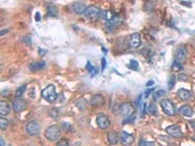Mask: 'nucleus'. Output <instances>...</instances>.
Returning a JSON list of instances; mask_svg holds the SVG:
<instances>
[{
  "instance_id": "obj_19",
  "label": "nucleus",
  "mask_w": 195,
  "mask_h": 146,
  "mask_svg": "<svg viewBox=\"0 0 195 146\" xmlns=\"http://www.w3.org/2000/svg\"><path fill=\"white\" fill-rule=\"evenodd\" d=\"M58 15V9L57 7L55 6L54 4H49L47 5V16L48 17H55Z\"/></svg>"
},
{
  "instance_id": "obj_46",
  "label": "nucleus",
  "mask_w": 195,
  "mask_h": 146,
  "mask_svg": "<svg viewBox=\"0 0 195 146\" xmlns=\"http://www.w3.org/2000/svg\"><path fill=\"white\" fill-rule=\"evenodd\" d=\"M139 100H142V96H139V97H138V100H137V101H136V104H137V105H139Z\"/></svg>"
},
{
  "instance_id": "obj_37",
  "label": "nucleus",
  "mask_w": 195,
  "mask_h": 146,
  "mask_svg": "<svg viewBox=\"0 0 195 146\" xmlns=\"http://www.w3.org/2000/svg\"><path fill=\"white\" fill-rule=\"evenodd\" d=\"M24 42L25 44H27V45H30V44L32 43L30 37H24Z\"/></svg>"
},
{
  "instance_id": "obj_44",
  "label": "nucleus",
  "mask_w": 195,
  "mask_h": 146,
  "mask_svg": "<svg viewBox=\"0 0 195 146\" xmlns=\"http://www.w3.org/2000/svg\"><path fill=\"white\" fill-rule=\"evenodd\" d=\"M40 19H41V18H40V14H39V13H36L35 21H40Z\"/></svg>"
},
{
  "instance_id": "obj_10",
  "label": "nucleus",
  "mask_w": 195,
  "mask_h": 146,
  "mask_svg": "<svg viewBox=\"0 0 195 146\" xmlns=\"http://www.w3.org/2000/svg\"><path fill=\"white\" fill-rule=\"evenodd\" d=\"M27 107V102L24 100H18L13 102V110L17 113L25 110Z\"/></svg>"
},
{
  "instance_id": "obj_45",
  "label": "nucleus",
  "mask_w": 195,
  "mask_h": 146,
  "mask_svg": "<svg viewBox=\"0 0 195 146\" xmlns=\"http://www.w3.org/2000/svg\"><path fill=\"white\" fill-rule=\"evenodd\" d=\"M38 52L40 53V55H41V56H44V54L46 53V51H44V50H42V49H39Z\"/></svg>"
},
{
  "instance_id": "obj_11",
  "label": "nucleus",
  "mask_w": 195,
  "mask_h": 146,
  "mask_svg": "<svg viewBox=\"0 0 195 146\" xmlns=\"http://www.w3.org/2000/svg\"><path fill=\"white\" fill-rule=\"evenodd\" d=\"M141 43H142V36L138 32L136 33L132 34L131 35V38H130V47L133 49H137L141 46Z\"/></svg>"
},
{
  "instance_id": "obj_25",
  "label": "nucleus",
  "mask_w": 195,
  "mask_h": 146,
  "mask_svg": "<svg viewBox=\"0 0 195 146\" xmlns=\"http://www.w3.org/2000/svg\"><path fill=\"white\" fill-rule=\"evenodd\" d=\"M165 94H166V92H165V91L159 90V91H156V92H154L153 94H152V97H153V100H158L160 97H164Z\"/></svg>"
},
{
  "instance_id": "obj_3",
  "label": "nucleus",
  "mask_w": 195,
  "mask_h": 146,
  "mask_svg": "<svg viewBox=\"0 0 195 146\" xmlns=\"http://www.w3.org/2000/svg\"><path fill=\"white\" fill-rule=\"evenodd\" d=\"M162 110L169 116H174L176 114V108L175 106V104L170 100H163L160 102Z\"/></svg>"
},
{
  "instance_id": "obj_7",
  "label": "nucleus",
  "mask_w": 195,
  "mask_h": 146,
  "mask_svg": "<svg viewBox=\"0 0 195 146\" xmlns=\"http://www.w3.org/2000/svg\"><path fill=\"white\" fill-rule=\"evenodd\" d=\"M40 125L38 122L36 121H31L27 123V131L29 134H31V136H37V134L40 133Z\"/></svg>"
},
{
  "instance_id": "obj_15",
  "label": "nucleus",
  "mask_w": 195,
  "mask_h": 146,
  "mask_svg": "<svg viewBox=\"0 0 195 146\" xmlns=\"http://www.w3.org/2000/svg\"><path fill=\"white\" fill-rule=\"evenodd\" d=\"M178 96L183 101H187L189 100L191 97H192V94H191L190 91L188 90H185V89H179L178 91Z\"/></svg>"
},
{
  "instance_id": "obj_1",
  "label": "nucleus",
  "mask_w": 195,
  "mask_h": 146,
  "mask_svg": "<svg viewBox=\"0 0 195 146\" xmlns=\"http://www.w3.org/2000/svg\"><path fill=\"white\" fill-rule=\"evenodd\" d=\"M45 136L48 140L56 141L61 136V129L57 125H52L49 128H47L45 131Z\"/></svg>"
},
{
  "instance_id": "obj_34",
  "label": "nucleus",
  "mask_w": 195,
  "mask_h": 146,
  "mask_svg": "<svg viewBox=\"0 0 195 146\" xmlns=\"http://www.w3.org/2000/svg\"><path fill=\"white\" fill-rule=\"evenodd\" d=\"M86 70H88L89 72H93V70H95L94 65H92L90 61H88L87 64H86Z\"/></svg>"
},
{
  "instance_id": "obj_31",
  "label": "nucleus",
  "mask_w": 195,
  "mask_h": 146,
  "mask_svg": "<svg viewBox=\"0 0 195 146\" xmlns=\"http://www.w3.org/2000/svg\"><path fill=\"white\" fill-rule=\"evenodd\" d=\"M175 83H176V78L174 75H172L170 80H169V89H173L175 86Z\"/></svg>"
},
{
  "instance_id": "obj_9",
  "label": "nucleus",
  "mask_w": 195,
  "mask_h": 146,
  "mask_svg": "<svg viewBox=\"0 0 195 146\" xmlns=\"http://www.w3.org/2000/svg\"><path fill=\"white\" fill-rule=\"evenodd\" d=\"M119 138H120L121 142L125 145H130L135 141V136L133 134L128 133L126 131H121L119 134Z\"/></svg>"
},
{
  "instance_id": "obj_18",
  "label": "nucleus",
  "mask_w": 195,
  "mask_h": 146,
  "mask_svg": "<svg viewBox=\"0 0 195 146\" xmlns=\"http://www.w3.org/2000/svg\"><path fill=\"white\" fill-rule=\"evenodd\" d=\"M45 65V61H36V63H31L29 64V69L31 71H37L40 69H43Z\"/></svg>"
},
{
  "instance_id": "obj_24",
  "label": "nucleus",
  "mask_w": 195,
  "mask_h": 146,
  "mask_svg": "<svg viewBox=\"0 0 195 146\" xmlns=\"http://www.w3.org/2000/svg\"><path fill=\"white\" fill-rule=\"evenodd\" d=\"M25 89H27V85H22V86H20V87L16 90V93H15V97H21L24 94Z\"/></svg>"
},
{
  "instance_id": "obj_35",
  "label": "nucleus",
  "mask_w": 195,
  "mask_h": 146,
  "mask_svg": "<svg viewBox=\"0 0 195 146\" xmlns=\"http://www.w3.org/2000/svg\"><path fill=\"white\" fill-rule=\"evenodd\" d=\"M139 144V145H153L154 143L153 142H148V141H145V140H141Z\"/></svg>"
},
{
  "instance_id": "obj_39",
  "label": "nucleus",
  "mask_w": 195,
  "mask_h": 146,
  "mask_svg": "<svg viewBox=\"0 0 195 146\" xmlns=\"http://www.w3.org/2000/svg\"><path fill=\"white\" fill-rule=\"evenodd\" d=\"M9 93H10V91H9V90L2 91V92H1V96H3V97H7V96H9Z\"/></svg>"
},
{
  "instance_id": "obj_43",
  "label": "nucleus",
  "mask_w": 195,
  "mask_h": 146,
  "mask_svg": "<svg viewBox=\"0 0 195 146\" xmlns=\"http://www.w3.org/2000/svg\"><path fill=\"white\" fill-rule=\"evenodd\" d=\"M153 85H154V81H148L146 83V87H151Z\"/></svg>"
},
{
  "instance_id": "obj_16",
  "label": "nucleus",
  "mask_w": 195,
  "mask_h": 146,
  "mask_svg": "<svg viewBox=\"0 0 195 146\" xmlns=\"http://www.w3.org/2000/svg\"><path fill=\"white\" fill-rule=\"evenodd\" d=\"M179 113L185 117H192L193 116V109L191 108L189 105H182V106L179 108Z\"/></svg>"
},
{
  "instance_id": "obj_4",
  "label": "nucleus",
  "mask_w": 195,
  "mask_h": 146,
  "mask_svg": "<svg viewBox=\"0 0 195 146\" xmlns=\"http://www.w3.org/2000/svg\"><path fill=\"white\" fill-rule=\"evenodd\" d=\"M119 111L121 113V115L126 119V118H130V117H132V115H133L134 112H135V108L132 103H130V102H126V103H123V104L120 105Z\"/></svg>"
},
{
  "instance_id": "obj_32",
  "label": "nucleus",
  "mask_w": 195,
  "mask_h": 146,
  "mask_svg": "<svg viewBox=\"0 0 195 146\" xmlns=\"http://www.w3.org/2000/svg\"><path fill=\"white\" fill-rule=\"evenodd\" d=\"M57 144L59 146H67L68 145V141H67V139H65V138H62V139L58 141Z\"/></svg>"
},
{
  "instance_id": "obj_33",
  "label": "nucleus",
  "mask_w": 195,
  "mask_h": 146,
  "mask_svg": "<svg viewBox=\"0 0 195 146\" xmlns=\"http://www.w3.org/2000/svg\"><path fill=\"white\" fill-rule=\"evenodd\" d=\"M172 67H173V69H174L175 71H178V70H179V69L182 68V65H181V63L174 61V63H173V66Z\"/></svg>"
},
{
  "instance_id": "obj_14",
  "label": "nucleus",
  "mask_w": 195,
  "mask_h": 146,
  "mask_svg": "<svg viewBox=\"0 0 195 146\" xmlns=\"http://www.w3.org/2000/svg\"><path fill=\"white\" fill-rule=\"evenodd\" d=\"M105 102V98L102 94H95L91 97V100H90V103L92 106H101L102 104H104Z\"/></svg>"
},
{
  "instance_id": "obj_42",
  "label": "nucleus",
  "mask_w": 195,
  "mask_h": 146,
  "mask_svg": "<svg viewBox=\"0 0 195 146\" xmlns=\"http://www.w3.org/2000/svg\"><path fill=\"white\" fill-rule=\"evenodd\" d=\"M8 32H9V29H3V30L1 31V33H0V35L3 36L5 33H8Z\"/></svg>"
},
{
  "instance_id": "obj_47",
  "label": "nucleus",
  "mask_w": 195,
  "mask_h": 146,
  "mask_svg": "<svg viewBox=\"0 0 195 146\" xmlns=\"http://www.w3.org/2000/svg\"><path fill=\"white\" fill-rule=\"evenodd\" d=\"M191 124H192V127L194 128V130H195V121H193V122H191Z\"/></svg>"
},
{
  "instance_id": "obj_21",
  "label": "nucleus",
  "mask_w": 195,
  "mask_h": 146,
  "mask_svg": "<svg viewBox=\"0 0 195 146\" xmlns=\"http://www.w3.org/2000/svg\"><path fill=\"white\" fill-rule=\"evenodd\" d=\"M101 17L102 19H105L106 21H111L113 18V14L110 11H102L101 12Z\"/></svg>"
},
{
  "instance_id": "obj_27",
  "label": "nucleus",
  "mask_w": 195,
  "mask_h": 146,
  "mask_svg": "<svg viewBox=\"0 0 195 146\" xmlns=\"http://www.w3.org/2000/svg\"><path fill=\"white\" fill-rule=\"evenodd\" d=\"M49 115L52 117L53 119H58L59 117H60V112H59L58 108H53V109H51V110H50Z\"/></svg>"
},
{
  "instance_id": "obj_5",
  "label": "nucleus",
  "mask_w": 195,
  "mask_h": 146,
  "mask_svg": "<svg viewBox=\"0 0 195 146\" xmlns=\"http://www.w3.org/2000/svg\"><path fill=\"white\" fill-rule=\"evenodd\" d=\"M187 56V50L185 46H181L179 47L178 49L176 51V54H175V61L176 63H183V61L185 60Z\"/></svg>"
},
{
  "instance_id": "obj_40",
  "label": "nucleus",
  "mask_w": 195,
  "mask_h": 146,
  "mask_svg": "<svg viewBox=\"0 0 195 146\" xmlns=\"http://www.w3.org/2000/svg\"><path fill=\"white\" fill-rule=\"evenodd\" d=\"M146 109H148V108H146V103H143V107H142V116L145 115Z\"/></svg>"
},
{
  "instance_id": "obj_26",
  "label": "nucleus",
  "mask_w": 195,
  "mask_h": 146,
  "mask_svg": "<svg viewBox=\"0 0 195 146\" xmlns=\"http://www.w3.org/2000/svg\"><path fill=\"white\" fill-rule=\"evenodd\" d=\"M148 112L149 113L150 115H152V116L157 115V107H156V105L154 104V103L149 104V106L148 108Z\"/></svg>"
},
{
  "instance_id": "obj_17",
  "label": "nucleus",
  "mask_w": 195,
  "mask_h": 146,
  "mask_svg": "<svg viewBox=\"0 0 195 146\" xmlns=\"http://www.w3.org/2000/svg\"><path fill=\"white\" fill-rule=\"evenodd\" d=\"M11 105L9 103H7L6 101H1L0 102V114L2 116L8 115L11 111Z\"/></svg>"
},
{
  "instance_id": "obj_6",
  "label": "nucleus",
  "mask_w": 195,
  "mask_h": 146,
  "mask_svg": "<svg viewBox=\"0 0 195 146\" xmlns=\"http://www.w3.org/2000/svg\"><path fill=\"white\" fill-rule=\"evenodd\" d=\"M166 133H168L169 136H171L175 138H181L182 137V130L178 125H172L166 128Z\"/></svg>"
},
{
  "instance_id": "obj_12",
  "label": "nucleus",
  "mask_w": 195,
  "mask_h": 146,
  "mask_svg": "<svg viewBox=\"0 0 195 146\" xmlns=\"http://www.w3.org/2000/svg\"><path fill=\"white\" fill-rule=\"evenodd\" d=\"M102 11L96 6H89L86 10L85 12V16L86 17H89V18H97L101 15Z\"/></svg>"
},
{
  "instance_id": "obj_23",
  "label": "nucleus",
  "mask_w": 195,
  "mask_h": 146,
  "mask_svg": "<svg viewBox=\"0 0 195 146\" xmlns=\"http://www.w3.org/2000/svg\"><path fill=\"white\" fill-rule=\"evenodd\" d=\"M62 130L67 131V133H70V131H73V127L70 123H67V122H64L62 123Z\"/></svg>"
},
{
  "instance_id": "obj_8",
  "label": "nucleus",
  "mask_w": 195,
  "mask_h": 146,
  "mask_svg": "<svg viewBox=\"0 0 195 146\" xmlns=\"http://www.w3.org/2000/svg\"><path fill=\"white\" fill-rule=\"evenodd\" d=\"M97 124L99 128H101V129L105 130L106 128H108L109 125H110V121L108 119V117L105 115V114H99L97 116Z\"/></svg>"
},
{
  "instance_id": "obj_2",
  "label": "nucleus",
  "mask_w": 195,
  "mask_h": 146,
  "mask_svg": "<svg viewBox=\"0 0 195 146\" xmlns=\"http://www.w3.org/2000/svg\"><path fill=\"white\" fill-rule=\"evenodd\" d=\"M42 97L44 100H47L48 102H50V103L54 102L58 97V94L56 93V87L54 85L47 86L45 89L42 91Z\"/></svg>"
},
{
  "instance_id": "obj_20",
  "label": "nucleus",
  "mask_w": 195,
  "mask_h": 146,
  "mask_svg": "<svg viewBox=\"0 0 195 146\" xmlns=\"http://www.w3.org/2000/svg\"><path fill=\"white\" fill-rule=\"evenodd\" d=\"M108 142L110 144H116L117 142H118L119 136L117 134L116 131H111V133H109V134H108Z\"/></svg>"
},
{
  "instance_id": "obj_36",
  "label": "nucleus",
  "mask_w": 195,
  "mask_h": 146,
  "mask_svg": "<svg viewBox=\"0 0 195 146\" xmlns=\"http://www.w3.org/2000/svg\"><path fill=\"white\" fill-rule=\"evenodd\" d=\"M187 75H185V74H179V80H182V81H187Z\"/></svg>"
},
{
  "instance_id": "obj_41",
  "label": "nucleus",
  "mask_w": 195,
  "mask_h": 146,
  "mask_svg": "<svg viewBox=\"0 0 195 146\" xmlns=\"http://www.w3.org/2000/svg\"><path fill=\"white\" fill-rule=\"evenodd\" d=\"M102 70H104L105 67V64H106V63H105V58L102 60Z\"/></svg>"
},
{
  "instance_id": "obj_13",
  "label": "nucleus",
  "mask_w": 195,
  "mask_h": 146,
  "mask_svg": "<svg viewBox=\"0 0 195 146\" xmlns=\"http://www.w3.org/2000/svg\"><path fill=\"white\" fill-rule=\"evenodd\" d=\"M72 10L73 12L78 14V15H84L86 12V10L88 7H86L85 4H83V3H80V2H75L72 4Z\"/></svg>"
},
{
  "instance_id": "obj_29",
  "label": "nucleus",
  "mask_w": 195,
  "mask_h": 146,
  "mask_svg": "<svg viewBox=\"0 0 195 146\" xmlns=\"http://www.w3.org/2000/svg\"><path fill=\"white\" fill-rule=\"evenodd\" d=\"M115 27H115L114 24H113V23H112L111 21H108V23L105 24V28L108 29V31H112Z\"/></svg>"
},
{
  "instance_id": "obj_38",
  "label": "nucleus",
  "mask_w": 195,
  "mask_h": 146,
  "mask_svg": "<svg viewBox=\"0 0 195 146\" xmlns=\"http://www.w3.org/2000/svg\"><path fill=\"white\" fill-rule=\"evenodd\" d=\"M152 92H154V89H153V88H151V89L146 90V91H145V97H148L149 94H151Z\"/></svg>"
},
{
  "instance_id": "obj_22",
  "label": "nucleus",
  "mask_w": 195,
  "mask_h": 146,
  "mask_svg": "<svg viewBox=\"0 0 195 146\" xmlns=\"http://www.w3.org/2000/svg\"><path fill=\"white\" fill-rule=\"evenodd\" d=\"M75 104H76V106L82 111L85 110L86 107H87V102H86L85 100H84V98H80V100H78L75 102Z\"/></svg>"
},
{
  "instance_id": "obj_30",
  "label": "nucleus",
  "mask_w": 195,
  "mask_h": 146,
  "mask_svg": "<svg viewBox=\"0 0 195 146\" xmlns=\"http://www.w3.org/2000/svg\"><path fill=\"white\" fill-rule=\"evenodd\" d=\"M130 66H131V68L135 69V70H138V68H139V63H138L137 60H132L130 61Z\"/></svg>"
},
{
  "instance_id": "obj_28",
  "label": "nucleus",
  "mask_w": 195,
  "mask_h": 146,
  "mask_svg": "<svg viewBox=\"0 0 195 146\" xmlns=\"http://www.w3.org/2000/svg\"><path fill=\"white\" fill-rule=\"evenodd\" d=\"M8 125H9L8 120L5 119L4 117H1V119H0V128H1V130H5L8 127Z\"/></svg>"
}]
</instances>
